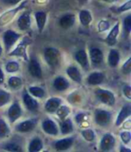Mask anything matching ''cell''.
Returning a JSON list of instances; mask_svg holds the SVG:
<instances>
[{
    "instance_id": "1",
    "label": "cell",
    "mask_w": 131,
    "mask_h": 152,
    "mask_svg": "<svg viewBox=\"0 0 131 152\" xmlns=\"http://www.w3.org/2000/svg\"><path fill=\"white\" fill-rule=\"evenodd\" d=\"M27 4H28V0H23L18 6L15 7H11L8 10L2 13L0 15V27H5L7 24H9L20 12L23 11V9L26 8Z\"/></svg>"
},
{
    "instance_id": "2",
    "label": "cell",
    "mask_w": 131,
    "mask_h": 152,
    "mask_svg": "<svg viewBox=\"0 0 131 152\" xmlns=\"http://www.w3.org/2000/svg\"><path fill=\"white\" fill-rule=\"evenodd\" d=\"M31 42H32L31 39L28 35L23 36L20 40V42H18V44L16 45V47L14 50H12L11 51L8 52V56H10V57L22 58L23 59L25 60V61L28 62L29 56H28V53H27V49H28L29 45H31Z\"/></svg>"
},
{
    "instance_id": "3",
    "label": "cell",
    "mask_w": 131,
    "mask_h": 152,
    "mask_svg": "<svg viewBox=\"0 0 131 152\" xmlns=\"http://www.w3.org/2000/svg\"><path fill=\"white\" fill-rule=\"evenodd\" d=\"M43 58L47 65L52 69H55L58 68L61 61V52L54 47H48L45 48L43 50Z\"/></svg>"
},
{
    "instance_id": "4",
    "label": "cell",
    "mask_w": 131,
    "mask_h": 152,
    "mask_svg": "<svg viewBox=\"0 0 131 152\" xmlns=\"http://www.w3.org/2000/svg\"><path fill=\"white\" fill-rule=\"evenodd\" d=\"M22 36L23 35L20 33H17L11 29H8L7 31H5L3 33L2 39H3V44H4L6 52H9L11 49L15 45V43L19 42Z\"/></svg>"
},
{
    "instance_id": "5",
    "label": "cell",
    "mask_w": 131,
    "mask_h": 152,
    "mask_svg": "<svg viewBox=\"0 0 131 152\" xmlns=\"http://www.w3.org/2000/svg\"><path fill=\"white\" fill-rule=\"evenodd\" d=\"M95 96L97 99L103 104L108 106H114L116 103V97L113 92L111 90H107L104 88H97L95 91Z\"/></svg>"
},
{
    "instance_id": "6",
    "label": "cell",
    "mask_w": 131,
    "mask_h": 152,
    "mask_svg": "<svg viewBox=\"0 0 131 152\" xmlns=\"http://www.w3.org/2000/svg\"><path fill=\"white\" fill-rule=\"evenodd\" d=\"M112 119V113L110 111L97 109L94 113V121L97 125L106 127L110 124Z\"/></svg>"
},
{
    "instance_id": "7",
    "label": "cell",
    "mask_w": 131,
    "mask_h": 152,
    "mask_svg": "<svg viewBox=\"0 0 131 152\" xmlns=\"http://www.w3.org/2000/svg\"><path fill=\"white\" fill-rule=\"evenodd\" d=\"M38 124L37 118H31L24 120L15 126V131L20 133H28L33 131Z\"/></svg>"
},
{
    "instance_id": "8",
    "label": "cell",
    "mask_w": 131,
    "mask_h": 152,
    "mask_svg": "<svg viewBox=\"0 0 131 152\" xmlns=\"http://www.w3.org/2000/svg\"><path fill=\"white\" fill-rule=\"evenodd\" d=\"M17 27L20 31L25 32L31 29V14L30 11H23L22 14L18 16L16 21Z\"/></svg>"
},
{
    "instance_id": "9",
    "label": "cell",
    "mask_w": 131,
    "mask_h": 152,
    "mask_svg": "<svg viewBox=\"0 0 131 152\" xmlns=\"http://www.w3.org/2000/svg\"><path fill=\"white\" fill-rule=\"evenodd\" d=\"M28 72L29 74L33 77L35 78L41 79L43 77V73H42V69L41 67L40 62L37 60V58L35 57H31V58H29L28 60Z\"/></svg>"
},
{
    "instance_id": "10",
    "label": "cell",
    "mask_w": 131,
    "mask_h": 152,
    "mask_svg": "<svg viewBox=\"0 0 131 152\" xmlns=\"http://www.w3.org/2000/svg\"><path fill=\"white\" fill-rule=\"evenodd\" d=\"M22 100L23 103L25 106V108L30 111V112H36L39 109V103L37 101L36 98H34L33 96H31L26 89H24L22 93Z\"/></svg>"
},
{
    "instance_id": "11",
    "label": "cell",
    "mask_w": 131,
    "mask_h": 152,
    "mask_svg": "<svg viewBox=\"0 0 131 152\" xmlns=\"http://www.w3.org/2000/svg\"><path fill=\"white\" fill-rule=\"evenodd\" d=\"M23 110L18 101H15L9 106L7 112V116L10 124H14L22 116Z\"/></svg>"
},
{
    "instance_id": "12",
    "label": "cell",
    "mask_w": 131,
    "mask_h": 152,
    "mask_svg": "<svg viewBox=\"0 0 131 152\" xmlns=\"http://www.w3.org/2000/svg\"><path fill=\"white\" fill-rule=\"evenodd\" d=\"M116 144V139L113 134L108 132L105 133L100 141V150L102 152H110L111 151Z\"/></svg>"
},
{
    "instance_id": "13",
    "label": "cell",
    "mask_w": 131,
    "mask_h": 152,
    "mask_svg": "<svg viewBox=\"0 0 131 152\" xmlns=\"http://www.w3.org/2000/svg\"><path fill=\"white\" fill-rule=\"evenodd\" d=\"M89 61L93 66H99L103 62V52L98 47H91L89 49Z\"/></svg>"
},
{
    "instance_id": "14",
    "label": "cell",
    "mask_w": 131,
    "mask_h": 152,
    "mask_svg": "<svg viewBox=\"0 0 131 152\" xmlns=\"http://www.w3.org/2000/svg\"><path fill=\"white\" fill-rule=\"evenodd\" d=\"M75 140L76 139L73 136L66 137V138H63V139L56 140L53 143V147L58 152L67 151V150H68L73 146V144L75 143Z\"/></svg>"
},
{
    "instance_id": "15",
    "label": "cell",
    "mask_w": 131,
    "mask_h": 152,
    "mask_svg": "<svg viewBox=\"0 0 131 152\" xmlns=\"http://www.w3.org/2000/svg\"><path fill=\"white\" fill-rule=\"evenodd\" d=\"M41 129L46 134L50 135V136H57L59 133V129H58L57 124L52 119H49V118H47L42 121Z\"/></svg>"
},
{
    "instance_id": "16",
    "label": "cell",
    "mask_w": 131,
    "mask_h": 152,
    "mask_svg": "<svg viewBox=\"0 0 131 152\" xmlns=\"http://www.w3.org/2000/svg\"><path fill=\"white\" fill-rule=\"evenodd\" d=\"M120 33V23L119 22H117L110 30V32L108 33L106 38H105V42L111 46L113 47L117 44L118 42V37Z\"/></svg>"
},
{
    "instance_id": "17",
    "label": "cell",
    "mask_w": 131,
    "mask_h": 152,
    "mask_svg": "<svg viewBox=\"0 0 131 152\" xmlns=\"http://www.w3.org/2000/svg\"><path fill=\"white\" fill-rule=\"evenodd\" d=\"M76 22V15L72 13H68L63 15L58 19V25L64 30H68L75 25Z\"/></svg>"
},
{
    "instance_id": "18",
    "label": "cell",
    "mask_w": 131,
    "mask_h": 152,
    "mask_svg": "<svg viewBox=\"0 0 131 152\" xmlns=\"http://www.w3.org/2000/svg\"><path fill=\"white\" fill-rule=\"evenodd\" d=\"M75 59L76 61L78 63L79 66H81L82 69L84 70H88L90 68V61H89V58L88 54L85 50L80 49L75 53Z\"/></svg>"
},
{
    "instance_id": "19",
    "label": "cell",
    "mask_w": 131,
    "mask_h": 152,
    "mask_svg": "<svg viewBox=\"0 0 131 152\" xmlns=\"http://www.w3.org/2000/svg\"><path fill=\"white\" fill-rule=\"evenodd\" d=\"M130 115H131V105L129 104H125L124 106L121 107L119 114L117 115V118L115 121V126L119 127L120 125H122L129 118Z\"/></svg>"
},
{
    "instance_id": "20",
    "label": "cell",
    "mask_w": 131,
    "mask_h": 152,
    "mask_svg": "<svg viewBox=\"0 0 131 152\" xmlns=\"http://www.w3.org/2000/svg\"><path fill=\"white\" fill-rule=\"evenodd\" d=\"M34 19H35V23H36V26L40 34H41L45 26L47 24V21H48V13L45 11H37L34 13Z\"/></svg>"
},
{
    "instance_id": "21",
    "label": "cell",
    "mask_w": 131,
    "mask_h": 152,
    "mask_svg": "<svg viewBox=\"0 0 131 152\" xmlns=\"http://www.w3.org/2000/svg\"><path fill=\"white\" fill-rule=\"evenodd\" d=\"M105 80V75L101 71H93L86 77V83L90 86H99Z\"/></svg>"
},
{
    "instance_id": "22",
    "label": "cell",
    "mask_w": 131,
    "mask_h": 152,
    "mask_svg": "<svg viewBox=\"0 0 131 152\" xmlns=\"http://www.w3.org/2000/svg\"><path fill=\"white\" fill-rule=\"evenodd\" d=\"M78 20L83 27L88 28L92 23V14L88 9H81L78 13Z\"/></svg>"
},
{
    "instance_id": "23",
    "label": "cell",
    "mask_w": 131,
    "mask_h": 152,
    "mask_svg": "<svg viewBox=\"0 0 131 152\" xmlns=\"http://www.w3.org/2000/svg\"><path fill=\"white\" fill-rule=\"evenodd\" d=\"M62 104V99L59 97L49 98L44 105V109L48 113H55L57 108Z\"/></svg>"
},
{
    "instance_id": "24",
    "label": "cell",
    "mask_w": 131,
    "mask_h": 152,
    "mask_svg": "<svg viewBox=\"0 0 131 152\" xmlns=\"http://www.w3.org/2000/svg\"><path fill=\"white\" fill-rule=\"evenodd\" d=\"M69 86H70L69 81L62 76H58L53 80V87L57 92H64V91L68 89Z\"/></svg>"
},
{
    "instance_id": "25",
    "label": "cell",
    "mask_w": 131,
    "mask_h": 152,
    "mask_svg": "<svg viewBox=\"0 0 131 152\" xmlns=\"http://www.w3.org/2000/svg\"><path fill=\"white\" fill-rule=\"evenodd\" d=\"M66 72H67V75L68 76V77L73 80L74 82L77 83V84H82L83 82V77H82V74L80 72V69L75 66V65H71L69 66L67 70H66Z\"/></svg>"
},
{
    "instance_id": "26",
    "label": "cell",
    "mask_w": 131,
    "mask_h": 152,
    "mask_svg": "<svg viewBox=\"0 0 131 152\" xmlns=\"http://www.w3.org/2000/svg\"><path fill=\"white\" fill-rule=\"evenodd\" d=\"M43 149V141L42 140L36 136L32 138L27 147V152H41Z\"/></svg>"
},
{
    "instance_id": "27",
    "label": "cell",
    "mask_w": 131,
    "mask_h": 152,
    "mask_svg": "<svg viewBox=\"0 0 131 152\" xmlns=\"http://www.w3.org/2000/svg\"><path fill=\"white\" fill-rule=\"evenodd\" d=\"M74 132V124L70 118H66L61 121L60 124V132L62 135H68Z\"/></svg>"
},
{
    "instance_id": "28",
    "label": "cell",
    "mask_w": 131,
    "mask_h": 152,
    "mask_svg": "<svg viewBox=\"0 0 131 152\" xmlns=\"http://www.w3.org/2000/svg\"><path fill=\"white\" fill-rule=\"evenodd\" d=\"M120 61L119 51L116 49H111L108 55V64L111 68H116Z\"/></svg>"
},
{
    "instance_id": "29",
    "label": "cell",
    "mask_w": 131,
    "mask_h": 152,
    "mask_svg": "<svg viewBox=\"0 0 131 152\" xmlns=\"http://www.w3.org/2000/svg\"><path fill=\"white\" fill-rule=\"evenodd\" d=\"M28 93L33 96L36 99H41L45 96V90L41 87V86H30L27 89Z\"/></svg>"
},
{
    "instance_id": "30",
    "label": "cell",
    "mask_w": 131,
    "mask_h": 152,
    "mask_svg": "<svg viewBox=\"0 0 131 152\" xmlns=\"http://www.w3.org/2000/svg\"><path fill=\"white\" fill-rule=\"evenodd\" d=\"M130 9H131V0H127L126 2H124L123 4L119 6L111 7V11L115 15H120V14L128 12Z\"/></svg>"
},
{
    "instance_id": "31",
    "label": "cell",
    "mask_w": 131,
    "mask_h": 152,
    "mask_svg": "<svg viewBox=\"0 0 131 152\" xmlns=\"http://www.w3.org/2000/svg\"><path fill=\"white\" fill-rule=\"evenodd\" d=\"M1 148L6 150L7 152H23L22 146L16 142H14V141L4 143L1 146Z\"/></svg>"
},
{
    "instance_id": "32",
    "label": "cell",
    "mask_w": 131,
    "mask_h": 152,
    "mask_svg": "<svg viewBox=\"0 0 131 152\" xmlns=\"http://www.w3.org/2000/svg\"><path fill=\"white\" fill-rule=\"evenodd\" d=\"M7 85L12 89H19L23 86V81L22 77H18V76H12L8 78Z\"/></svg>"
},
{
    "instance_id": "33",
    "label": "cell",
    "mask_w": 131,
    "mask_h": 152,
    "mask_svg": "<svg viewBox=\"0 0 131 152\" xmlns=\"http://www.w3.org/2000/svg\"><path fill=\"white\" fill-rule=\"evenodd\" d=\"M11 132L10 127L5 119L0 118V140L7 138Z\"/></svg>"
},
{
    "instance_id": "34",
    "label": "cell",
    "mask_w": 131,
    "mask_h": 152,
    "mask_svg": "<svg viewBox=\"0 0 131 152\" xmlns=\"http://www.w3.org/2000/svg\"><path fill=\"white\" fill-rule=\"evenodd\" d=\"M70 108L68 106V105H64V104H61L58 108H57V110L56 111V114H57V116L61 120V121H63V120H65L66 118H68V115L70 114Z\"/></svg>"
},
{
    "instance_id": "35",
    "label": "cell",
    "mask_w": 131,
    "mask_h": 152,
    "mask_svg": "<svg viewBox=\"0 0 131 152\" xmlns=\"http://www.w3.org/2000/svg\"><path fill=\"white\" fill-rule=\"evenodd\" d=\"M11 102V94L0 88V107H4Z\"/></svg>"
},
{
    "instance_id": "36",
    "label": "cell",
    "mask_w": 131,
    "mask_h": 152,
    "mask_svg": "<svg viewBox=\"0 0 131 152\" xmlns=\"http://www.w3.org/2000/svg\"><path fill=\"white\" fill-rule=\"evenodd\" d=\"M81 135L84 140L88 142H92L95 140V132L92 129L86 128L81 131Z\"/></svg>"
},
{
    "instance_id": "37",
    "label": "cell",
    "mask_w": 131,
    "mask_h": 152,
    "mask_svg": "<svg viewBox=\"0 0 131 152\" xmlns=\"http://www.w3.org/2000/svg\"><path fill=\"white\" fill-rule=\"evenodd\" d=\"M5 69L7 73H16L20 70V64L16 60H10L6 64Z\"/></svg>"
},
{
    "instance_id": "38",
    "label": "cell",
    "mask_w": 131,
    "mask_h": 152,
    "mask_svg": "<svg viewBox=\"0 0 131 152\" xmlns=\"http://www.w3.org/2000/svg\"><path fill=\"white\" fill-rule=\"evenodd\" d=\"M110 27H111V23L106 19H103V20L99 21V23L97 24V29H98V32L99 33H104L106 31H109Z\"/></svg>"
},
{
    "instance_id": "39",
    "label": "cell",
    "mask_w": 131,
    "mask_h": 152,
    "mask_svg": "<svg viewBox=\"0 0 131 152\" xmlns=\"http://www.w3.org/2000/svg\"><path fill=\"white\" fill-rule=\"evenodd\" d=\"M123 28L125 34L127 35H129L131 33V15H127L124 19H123Z\"/></svg>"
},
{
    "instance_id": "40",
    "label": "cell",
    "mask_w": 131,
    "mask_h": 152,
    "mask_svg": "<svg viewBox=\"0 0 131 152\" xmlns=\"http://www.w3.org/2000/svg\"><path fill=\"white\" fill-rule=\"evenodd\" d=\"M23 0H0V4L6 7H15L22 3Z\"/></svg>"
},
{
    "instance_id": "41",
    "label": "cell",
    "mask_w": 131,
    "mask_h": 152,
    "mask_svg": "<svg viewBox=\"0 0 131 152\" xmlns=\"http://www.w3.org/2000/svg\"><path fill=\"white\" fill-rule=\"evenodd\" d=\"M120 140L124 145H128L131 140V133L129 131H123L119 134Z\"/></svg>"
},
{
    "instance_id": "42",
    "label": "cell",
    "mask_w": 131,
    "mask_h": 152,
    "mask_svg": "<svg viewBox=\"0 0 131 152\" xmlns=\"http://www.w3.org/2000/svg\"><path fill=\"white\" fill-rule=\"evenodd\" d=\"M121 71L124 75H129L131 72V57L127 58L121 67Z\"/></svg>"
},
{
    "instance_id": "43",
    "label": "cell",
    "mask_w": 131,
    "mask_h": 152,
    "mask_svg": "<svg viewBox=\"0 0 131 152\" xmlns=\"http://www.w3.org/2000/svg\"><path fill=\"white\" fill-rule=\"evenodd\" d=\"M122 93L127 100H131V86L130 85H125L122 87Z\"/></svg>"
},
{
    "instance_id": "44",
    "label": "cell",
    "mask_w": 131,
    "mask_h": 152,
    "mask_svg": "<svg viewBox=\"0 0 131 152\" xmlns=\"http://www.w3.org/2000/svg\"><path fill=\"white\" fill-rule=\"evenodd\" d=\"M85 119H86V114L84 113H80L76 114V117H75V120H76V121L78 124H83L84 121H85Z\"/></svg>"
},
{
    "instance_id": "45",
    "label": "cell",
    "mask_w": 131,
    "mask_h": 152,
    "mask_svg": "<svg viewBox=\"0 0 131 152\" xmlns=\"http://www.w3.org/2000/svg\"><path fill=\"white\" fill-rule=\"evenodd\" d=\"M119 152H131V149L129 148L126 147V145L120 144L119 145Z\"/></svg>"
},
{
    "instance_id": "46",
    "label": "cell",
    "mask_w": 131,
    "mask_h": 152,
    "mask_svg": "<svg viewBox=\"0 0 131 152\" xmlns=\"http://www.w3.org/2000/svg\"><path fill=\"white\" fill-rule=\"evenodd\" d=\"M5 78H6L5 73H4L3 69L0 68V85H2V84L5 83Z\"/></svg>"
},
{
    "instance_id": "47",
    "label": "cell",
    "mask_w": 131,
    "mask_h": 152,
    "mask_svg": "<svg viewBox=\"0 0 131 152\" xmlns=\"http://www.w3.org/2000/svg\"><path fill=\"white\" fill-rule=\"evenodd\" d=\"M104 3H107V4H114L116 2H119V0H102Z\"/></svg>"
},
{
    "instance_id": "48",
    "label": "cell",
    "mask_w": 131,
    "mask_h": 152,
    "mask_svg": "<svg viewBox=\"0 0 131 152\" xmlns=\"http://www.w3.org/2000/svg\"><path fill=\"white\" fill-rule=\"evenodd\" d=\"M76 1L80 6H84L87 2H89V0H76Z\"/></svg>"
},
{
    "instance_id": "49",
    "label": "cell",
    "mask_w": 131,
    "mask_h": 152,
    "mask_svg": "<svg viewBox=\"0 0 131 152\" xmlns=\"http://www.w3.org/2000/svg\"><path fill=\"white\" fill-rule=\"evenodd\" d=\"M2 55H3V48H2L1 44H0V58L2 57Z\"/></svg>"
},
{
    "instance_id": "50",
    "label": "cell",
    "mask_w": 131,
    "mask_h": 152,
    "mask_svg": "<svg viewBox=\"0 0 131 152\" xmlns=\"http://www.w3.org/2000/svg\"><path fill=\"white\" fill-rule=\"evenodd\" d=\"M41 152H49V150H41Z\"/></svg>"
},
{
    "instance_id": "51",
    "label": "cell",
    "mask_w": 131,
    "mask_h": 152,
    "mask_svg": "<svg viewBox=\"0 0 131 152\" xmlns=\"http://www.w3.org/2000/svg\"><path fill=\"white\" fill-rule=\"evenodd\" d=\"M0 32H1V29H0Z\"/></svg>"
}]
</instances>
